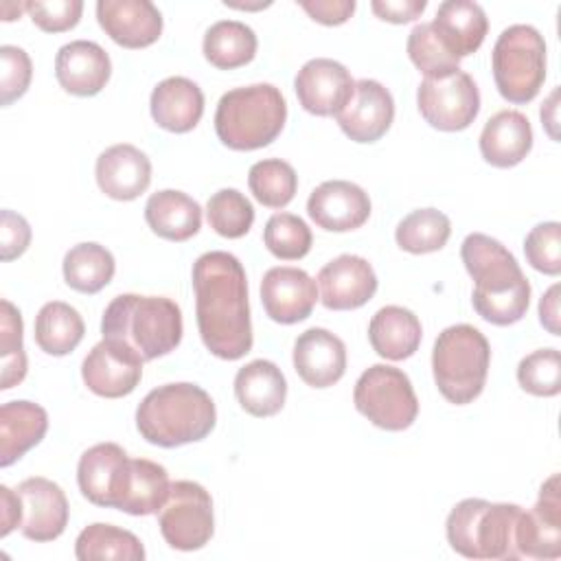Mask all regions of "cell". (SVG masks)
I'll list each match as a JSON object with an SVG mask.
<instances>
[{
  "mask_svg": "<svg viewBox=\"0 0 561 561\" xmlns=\"http://www.w3.org/2000/svg\"><path fill=\"white\" fill-rule=\"evenodd\" d=\"M64 280L81 294L101 291L114 276L116 263L112 252L94 241L72 245L64 256Z\"/></svg>",
  "mask_w": 561,
  "mask_h": 561,
  "instance_id": "e575fe53",
  "label": "cell"
},
{
  "mask_svg": "<svg viewBox=\"0 0 561 561\" xmlns=\"http://www.w3.org/2000/svg\"><path fill=\"white\" fill-rule=\"evenodd\" d=\"M182 311L164 296L121 294L103 311L101 333L151 362L178 348L182 340Z\"/></svg>",
  "mask_w": 561,
  "mask_h": 561,
  "instance_id": "3957f363",
  "label": "cell"
},
{
  "mask_svg": "<svg viewBox=\"0 0 561 561\" xmlns=\"http://www.w3.org/2000/svg\"><path fill=\"white\" fill-rule=\"evenodd\" d=\"M0 388L9 390L26 377V353L22 346V316L9 302L0 300Z\"/></svg>",
  "mask_w": 561,
  "mask_h": 561,
  "instance_id": "ab89813d",
  "label": "cell"
},
{
  "mask_svg": "<svg viewBox=\"0 0 561 561\" xmlns=\"http://www.w3.org/2000/svg\"><path fill=\"white\" fill-rule=\"evenodd\" d=\"M112 64L107 53L88 39L64 44L55 57V77L59 85L75 96H94L110 81Z\"/></svg>",
  "mask_w": 561,
  "mask_h": 561,
  "instance_id": "cb8c5ba5",
  "label": "cell"
},
{
  "mask_svg": "<svg viewBox=\"0 0 561 561\" xmlns=\"http://www.w3.org/2000/svg\"><path fill=\"white\" fill-rule=\"evenodd\" d=\"M248 186L259 204L267 208H283L296 195L298 175L289 162L280 158H267L250 167Z\"/></svg>",
  "mask_w": 561,
  "mask_h": 561,
  "instance_id": "74e56055",
  "label": "cell"
},
{
  "mask_svg": "<svg viewBox=\"0 0 561 561\" xmlns=\"http://www.w3.org/2000/svg\"><path fill=\"white\" fill-rule=\"evenodd\" d=\"M460 259L473 278L476 313L497 327L519 322L530 302V283L517 259L493 237L471 232L460 245Z\"/></svg>",
  "mask_w": 561,
  "mask_h": 561,
  "instance_id": "7a4b0ae2",
  "label": "cell"
},
{
  "mask_svg": "<svg viewBox=\"0 0 561 561\" xmlns=\"http://www.w3.org/2000/svg\"><path fill=\"white\" fill-rule=\"evenodd\" d=\"M129 456L116 443H99L85 449L77 465L81 495L105 508H116L129 473Z\"/></svg>",
  "mask_w": 561,
  "mask_h": 561,
  "instance_id": "5bb4252c",
  "label": "cell"
},
{
  "mask_svg": "<svg viewBox=\"0 0 561 561\" xmlns=\"http://www.w3.org/2000/svg\"><path fill=\"white\" fill-rule=\"evenodd\" d=\"M75 554L79 561L114 559V561H142L145 548L140 539L112 524H90L75 541Z\"/></svg>",
  "mask_w": 561,
  "mask_h": 561,
  "instance_id": "d590c367",
  "label": "cell"
},
{
  "mask_svg": "<svg viewBox=\"0 0 561 561\" xmlns=\"http://www.w3.org/2000/svg\"><path fill=\"white\" fill-rule=\"evenodd\" d=\"M153 121L173 134L191 131L204 114V94L199 85L186 77H169L151 92Z\"/></svg>",
  "mask_w": 561,
  "mask_h": 561,
  "instance_id": "484cf974",
  "label": "cell"
},
{
  "mask_svg": "<svg viewBox=\"0 0 561 561\" xmlns=\"http://www.w3.org/2000/svg\"><path fill=\"white\" fill-rule=\"evenodd\" d=\"M491 68L497 92L508 103L533 101L546 79V42L530 24L504 28L491 53Z\"/></svg>",
  "mask_w": 561,
  "mask_h": 561,
  "instance_id": "ba28073f",
  "label": "cell"
},
{
  "mask_svg": "<svg viewBox=\"0 0 561 561\" xmlns=\"http://www.w3.org/2000/svg\"><path fill=\"white\" fill-rule=\"evenodd\" d=\"M145 219L158 237L167 241H186L202 228V208L186 193L164 188L147 199Z\"/></svg>",
  "mask_w": 561,
  "mask_h": 561,
  "instance_id": "4dcf8cb0",
  "label": "cell"
},
{
  "mask_svg": "<svg viewBox=\"0 0 561 561\" xmlns=\"http://www.w3.org/2000/svg\"><path fill=\"white\" fill-rule=\"evenodd\" d=\"M0 64H2V70H0L2 99L0 101L2 105H11L26 92L33 77V64L22 48L11 44L0 46Z\"/></svg>",
  "mask_w": 561,
  "mask_h": 561,
  "instance_id": "f6af8a7d",
  "label": "cell"
},
{
  "mask_svg": "<svg viewBox=\"0 0 561 561\" xmlns=\"http://www.w3.org/2000/svg\"><path fill=\"white\" fill-rule=\"evenodd\" d=\"M96 20L123 48L151 46L162 33V15L149 0H99Z\"/></svg>",
  "mask_w": 561,
  "mask_h": 561,
  "instance_id": "44dd1931",
  "label": "cell"
},
{
  "mask_svg": "<svg viewBox=\"0 0 561 561\" xmlns=\"http://www.w3.org/2000/svg\"><path fill=\"white\" fill-rule=\"evenodd\" d=\"M519 386L535 397H554L561 392V355L557 348H539L526 355L517 366Z\"/></svg>",
  "mask_w": 561,
  "mask_h": 561,
  "instance_id": "7bdbcfd3",
  "label": "cell"
},
{
  "mask_svg": "<svg viewBox=\"0 0 561 561\" xmlns=\"http://www.w3.org/2000/svg\"><path fill=\"white\" fill-rule=\"evenodd\" d=\"M539 322L552 333L559 335V285H552L539 300Z\"/></svg>",
  "mask_w": 561,
  "mask_h": 561,
  "instance_id": "816d5d0a",
  "label": "cell"
},
{
  "mask_svg": "<svg viewBox=\"0 0 561 561\" xmlns=\"http://www.w3.org/2000/svg\"><path fill=\"white\" fill-rule=\"evenodd\" d=\"M353 403L373 425L388 432L408 430L419 414V399L410 377L388 364H375L359 375Z\"/></svg>",
  "mask_w": 561,
  "mask_h": 561,
  "instance_id": "9c48e42d",
  "label": "cell"
},
{
  "mask_svg": "<svg viewBox=\"0 0 561 561\" xmlns=\"http://www.w3.org/2000/svg\"><path fill=\"white\" fill-rule=\"evenodd\" d=\"M254 31L237 20H219L204 35V57L219 70H234L250 64L256 55Z\"/></svg>",
  "mask_w": 561,
  "mask_h": 561,
  "instance_id": "d6a6232c",
  "label": "cell"
},
{
  "mask_svg": "<svg viewBox=\"0 0 561 561\" xmlns=\"http://www.w3.org/2000/svg\"><path fill=\"white\" fill-rule=\"evenodd\" d=\"M99 188L118 202H131L151 184V162L134 145L121 142L107 147L94 167Z\"/></svg>",
  "mask_w": 561,
  "mask_h": 561,
  "instance_id": "603a6c76",
  "label": "cell"
},
{
  "mask_svg": "<svg viewBox=\"0 0 561 561\" xmlns=\"http://www.w3.org/2000/svg\"><path fill=\"white\" fill-rule=\"evenodd\" d=\"M287 103L272 83H254L228 90L215 112L217 138L234 151L267 147L283 131Z\"/></svg>",
  "mask_w": 561,
  "mask_h": 561,
  "instance_id": "5b68a950",
  "label": "cell"
},
{
  "mask_svg": "<svg viewBox=\"0 0 561 561\" xmlns=\"http://www.w3.org/2000/svg\"><path fill=\"white\" fill-rule=\"evenodd\" d=\"M22 502L20 530L31 541H53L68 524V500L61 486L48 478L33 476L18 484Z\"/></svg>",
  "mask_w": 561,
  "mask_h": 561,
  "instance_id": "2e32d148",
  "label": "cell"
},
{
  "mask_svg": "<svg viewBox=\"0 0 561 561\" xmlns=\"http://www.w3.org/2000/svg\"><path fill=\"white\" fill-rule=\"evenodd\" d=\"M217 421L210 394L197 383L180 381L153 388L136 410L140 436L158 447H180L206 438Z\"/></svg>",
  "mask_w": 561,
  "mask_h": 561,
  "instance_id": "277c9868",
  "label": "cell"
},
{
  "mask_svg": "<svg viewBox=\"0 0 561 561\" xmlns=\"http://www.w3.org/2000/svg\"><path fill=\"white\" fill-rule=\"evenodd\" d=\"M355 81L346 66L335 59H309L294 79L300 105L316 116H335L353 96Z\"/></svg>",
  "mask_w": 561,
  "mask_h": 561,
  "instance_id": "9a60e30c",
  "label": "cell"
},
{
  "mask_svg": "<svg viewBox=\"0 0 561 561\" xmlns=\"http://www.w3.org/2000/svg\"><path fill=\"white\" fill-rule=\"evenodd\" d=\"M436 35L458 59L476 53L489 31V20L480 4L469 0H445L432 20Z\"/></svg>",
  "mask_w": 561,
  "mask_h": 561,
  "instance_id": "83f0119b",
  "label": "cell"
},
{
  "mask_svg": "<svg viewBox=\"0 0 561 561\" xmlns=\"http://www.w3.org/2000/svg\"><path fill=\"white\" fill-rule=\"evenodd\" d=\"M158 526L164 541L175 550L204 548L215 533L210 493L193 480L171 482L169 497L158 511Z\"/></svg>",
  "mask_w": 561,
  "mask_h": 561,
  "instance_id": "30bf717a",
  "label": "cell"
},
{
  "mask_svg": "<svg viewBox=\"0 0 561 561\" xmlns=\"http://www.w3.org/2000/svg\"><path fill=\"white\" fill-rule=\"evenodd\" d=\"M491 364L486 337L471 324L443 329L432 351V373L440 394L456 405L480 397Z\"/></svg>",
  "mask_w": 561,
  "mask_h": 561,
  "instance_id": "52a82bcc",
  "label": "cell"
},
{
  "mask_svg": "<svg viewBox=\"0 0 561 561\" xmlns=\"http://www.w3.org/2000/svg\"><path fill=\"white\" fill-rule=\"evenodd\" d=\"M533 149V127L517 110H502L493 114L480 134L482 158L497 167L508 169L519 164Z\"/></svg>",
  "mask_w": 561,
  "mask_h": 561,
  "instance_id": "d4e9b609",
  "label": "cell"
},
{
  "mask_svg": "<svg viewBox=\"0 0 561 561\" xmlns=\"http://www.w3.org/2000/svg\"><path fill=\"white\" fill-rule=\"evenodd\" d=\"M451 234V221L436 208H419L405 215L397 230V245L410 254H427L440 250Z\"/></svg>",
  "mask_w": 561,
  "mask_h": 561,
  "instance_id": "8d00e7d4",
  "label": "cell"
},
{
  "mask_svg": "<svg viewBox=\"0 0 561 561\" xmlns=\"http://www.w3.org/2000/svg\"><path fill=\"white\" fill-rule=\"evenodd\" d=\"M169 491L171 482L162 465L147 458H131L127 482L116 508L127 515H153L164 506Z\"/></svg>",
  "mask_w": 561,
  "mask_h": 561,
  "instance_id": "1f68e13d",
  "label": "cell"
},
{
  "mask_svg": "<svg viewBox=\"0 0 561 561\" xmlns=\"http://www.w3.org/2000/svg\"><path fill=\"white\" fill-rule=\"evenodd\" d=\"M408 57L425 77H443L458 70L460 59L436 35L432 22L416 24L408 35Z\"/></svg>",
  "mask_w": 561,
  "mask_h": 561,
  "instance_id": "60d3db41",
  "label": "cell"
},
{
  "mask_svg": "<svg viewBox=\"0 0 561 561\" xmlns=\"http://www.w3.org/2000/svg\"><path fill=\"white\" fill-rule=\"evenodd\" d=\"M142 359L114 340H101L81 364V377L90 392L118 399L136 390L142 377Z\"/></svg>",
  "mask_w": 561,
  "mask_h": 561,
  "instance_id": "4fadbf2b",
  "label": "cell"
},
{
  "mask_svg": "<svg viewBox=\"0 0 561 561\" xmlns=\"http://www.w3.org/2000/svg\"><path fill=\"white\" fill-rule=\"evenodd\" d=\"M83 318L68 302H46L35 316V342L48 355L61 357L72 353L83 340Z\"/></svg>",
  "mask_w": 561,
  "mask_h": 561,
  "instance_id": "836d02e7",
  "label": "cell"
},
{
  "mask_svg": "<svg viewBox=\"0 0 561 561\" xmlns=\"http://www.w3.org/2000/svg\"><path fill=\"white\" fill-rule=\"evenodd\" d=\"M311 221L329 232H348L370 217L368 193L348 180H327L307 199Z\"/></svg>",
  "mask_w": 561,
  "mask_h": 561,
  "instance_id": "e0dca14e",
  "label": "cell"
},
{
  "mask_svg": "<svg viewBox=\"0 0 561 561\" xmlns=\"http://www.w3.org/2000/svg\"><path fill=\"white\" fill-rule=\"evenodd\" d=\"M311 230L309 226L291 213H276L267 219L263 228L265 248L283 261L302 259L311 250Z\"/></svg>",
  "mask_w": 561,
  "mask_h": 561,
  "instance_id": "b9f144b4",
  "label": "cell"
},
{
  "mask_svg": "<svg viewBox=\"0 0 561 561\" xmlns=\"http://www.w3.org/2000/svg\"><path fill=\"white\" fill-rule=\"evenodd\" d=\"M28 243H31L28 221L13 210H2V215H0V256H2V261H11V259H18L20 254H24Z\"/></svg>",
  "mask_w": 561,
  "mask_h": 561,
  "instance_id": "7dc6e473",
  "label": "cell"
},
{
  "mask_svg": "<svg viewBox=\"0 0 561 561\" xmlns=\"http://www.w3.org/2000/svg\"><path fill=\"white\" fill-rule=\"evenodd\" d=\"M206 217L217 234L226 239H239L252 228L254 208L250 199L237 188H221L210 195L206 204Z\"/></svg>",
  "mask_w": 561,
  "mask_h": 561,
  "instance_id": "f35d334b",
  "label": "cell"
},
{
  "mask_svg": "<svg viewBox=\"0 0 561 561\" xmlns=\"http://www.w3.org/2000/svg\"><path fill=\"white\" fill-rule=\"evenodd\" d=\"M421 322L419 318L399 305L381 307L368 324V340L377 355L399 362L416 353L421 344Z\"/></svg>",
  "mask_w": 561,
  "mask_h": 561,
  "instance_id": "f546056e",
  "label": "cell"
},
{
  "mask_svg": "<svg viewBox=\"0 0 561 561\" xmlns=\"http://www.w3.org/2000/svg\"><path fill=\"white\" fill-rule=\"evenodd\" d=\"M0 537H7L22 519V502L18 491L9 489L7 484L0 486Z\"/></svg>",
  "mask_w": 561,
  "mask_h": 561,
  "instance_id": "f907efd6",
  "label": "cell"
},
{
  "mask_svg": "<svg viewBox=\"0 0 561 561\" xmlns=\"http://www.w3.org/2000/svg\"><path fill=\"white\" fill-rule=\"evenodd\" d=\"M318 300L316 280L300 267L278 265L263 274L261 302L265 313L280 324H294L311 316Z\"/></svg>",
  "mask_w": 561,
  "mask_h": 561,
  "instance_id": "ac0fdd59",
  "label": "cell"
},
{
  "mask_svg": "<svg viewBox=\"0 0 561 561\" xmlns=\"http://www.w3.org/2000/svg\"><path fill=\"white\" fill-rule=\"evenodd\" d=\"M298 4L311 15V20L324 26L344 24L355 11L353 0H298Z\"/></svg>",
  "mask_w": 561,
  "mask_h": 561,
  "instance_id": "c3c4849f",
  "label": "cell"
},
{
  "mask_svg": "<svg viewBox=\"0 0 561 561\" xmlns=\"http://www.w3.org/2000/svg\"><path fill=\"white\" fill-rule=\"evenodd\" d=\"M294 368L307 386L329 388L344 377L346 346L327 329H307L294 342Z\"/></svg>",
  "mask_w": 561,
  "mask_h": 561,
  "instance_id": "7402d4cb",
  "label": "cell"
},
{
  "mask_svg": "<svg viewBox=\"0 0 561 561\" xmlns=\"http://www.w3.org/2000/svg\"><path fill=\"white\" fill-rule=\"evenodd\" d=\"M524 254L530 267L541 274L559 276L561 272V226L559 221L537 224L524 239Z\"/></svg>",
  "mask_w": 561,
  "mask_h": 561,
  "instance_id": "ee69618b",
  "label": "cell"
},
{
  "mask_svg": "<svg viewBox=\"0 0 561 561\" xmlns=\"http://www.w3.org/2000/svg\"><path fill=\"white\" fill-rule=\"evenodd\" d=\"M318 287L327 309H357L375 296L377 274L366 259L357 254H340L320 270Z\"/></svg>",
  "mask_w": 561,
  "mask_h": 561,
  "instance_id": "ffe728a7",
  "label": "cell"
},
{
  "mask_svg": "<svg viewBox=\"0 0 561 561\" xmlns=\"http://www.w3.org/2000/svg\"><path fill=\"white\" fill-rule=\"evenodd\" d=\"M522 506L467 497L447 515V541L467 559H517L515 533Z\"/></svg>",
  "mask_w": 561,
  "mask_h": 561,
  "instance_id": "8992f818",
  "label": "cell"
},
{
  "mask_svg": "<svg viewBox=\"0 0 561 561\" xmlns=\"http://www.w3.org/2000/svg\"><path fill=\"white\" fill-rule=\"evenodd\" d=\"M421 116L440 131L467 129L480 112V92L471 75L454 70L443 77H425L416 90Z\"/></svg>",
  "mask_w": 561,
  "mask_h": 561,
  "instance_id": "8fae6325",
  "label": "cell"
},
{
  "mask_svg": "<svg viewBox=\"0 0 561 561\" xmlns=\"http://www.w3.org/2000/svg\"><path fill=\"white\" fill-rule=\"evenodd\" d=\"M24 9L31 15L33 24L39 26L42 31L64 33L77 26L83 11V2L81 0H48V2L31 0V2H24Z\"/></svg>",
  "mask_w": 561,
  "mask_h": 561,
  "instance_id": "bcb514c9",
  "label": "cell"
},
{
  "mask_svg": "<svg viewBox=\"0 0 561 561\" xmlns=\"http://www.w3.org/2000/svg\"><path fill=\"white\" fill-rule=\"evenodd\" d=\"M48 430V414L33 401H9L0 408V467L20 460Z\"/></svg>",
  "mask_w": 561,
  "mask_h": 561,
  "instance_id": "f1b7e54d",
  "label": "cell"
},
{
  "mask_svg": "<svg viewBox=\"0 0 561 561\" xmlns=\"http://www.w3.org/2000/svg\"><path fill=\"white\" fill-rule=\"evenodd\" d=\"M234 397L248 414L259 419L274 416L285 405V375L270 359H252L234 375Z\"/></svg>",
  "mask_w": 561,
  "mask_h": 561,
  "instance_id": "4316f807",
  "label": "cell"
},
{
  "mask_svg": "<svg viewBox=\"0 0 561 561\" xmlns=\"http://www.w3.org/2000/svg\"><path fill=\"white\" fill-rule=\"evenodd\" d=\"M340 129L355 142H375L392 125L394 101L388 88L375 79L355 81L353 96L335 114Z\"/></svg>",
  "mask_w": 561,
  "mask_h": 561,
  "instance_id": "d6986e66",
  "label": "cell"
},
{
  "mask_svg": "<svg viewBox=\"0 0 561 561\" xmlns=\"http://www.w3.org/2000/svg\"><path fill=\"white\" fill-rule=\"evenodd\" d=\"M519 557L559 559L561 557V495L559 473H552L539 491L530 511H522L515 533Z\"/></svg>",
  "mask_w": 561,
  "mask_h": 561,
  "instance_id": "7c38bea8",
  "label": "cell"
},
{
  "mask_svg": "<svg viewBox=\"0 0 561 561\" xmlns=\"http://www.w3.org/2000/svg\"><path fill=\"white\" fill-rule=\"evenodd\" d=\"M195 316L204 346L219 359H241L252 348L248 280L241 261L224 250L193 263Z\"/></svg>",
  "mask_w": 561,
  "mask_h": 561,
  "instance_id": "6da1fadb",
  "label": "cell"
},
{
  "mask_svg": "<svg viewBox=\"0 0 561 561\" xmlns=\"http://www.w3.org/2000/svg\"><path fill=\"white\" fill-rule=\"evenodd\" d=\"M427 2L425 0H373L370 9L373 13L392 24H405L416 20L425 11Z\"/></svg>",
  "mask_w": 561,
  "mask_h": 561,
  "instance_id": "681fc988",
  "label": "cell"
}]
</instances>
